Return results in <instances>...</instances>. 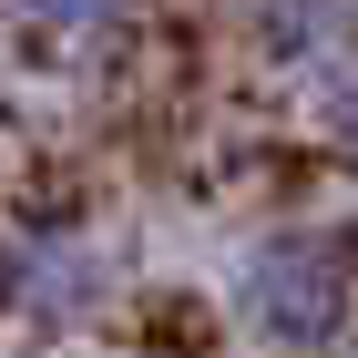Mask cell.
<instances>
[{
	"mask_svg": "<svg viewBox=\"0 0 358 358\" xmlns=\"http://www.w3.org/2000/svg\"><path fill=\"white\" fill-rule=\"evenodd\" d=\"M236 328L266 358H338L348 338V236L338 225H276L236 256Z\"/></svg>",
	"mask_w": 358,
	"mask_h": 358,
	"instance_id": "obj_1",
	"label": "cell"
},
{
	"mask_svg": "<svg viewBox=\"0 0 358 358\" xmlns=\"http://www.w3.org/2000/svg\"><path fill=\"white\" fill-rule=\"evenodd\" d=\"M246 31L266 72H287V83H317V92L348 83V0H246Z\"/></svg>",
	"mask_w": 358,
	"mask_h": 358,
	"instance_id": "obj_3",
	"label": "cell"
},
{
	"mask_svg": "<svg viewBox=\"0 0 358 358\" xmlns=\"http://www.w3.org/2000/svg\"><path fill=\"white\" fill-rule=\"evenodd\" d=\"M134 10V0H10V21L41 31V41H92V31H113Z\"/></svg>",
	"mask_w": 358,
	"mask_h": 358,
	"instance_id": "obj_4",
	"label": "cell"
},
{
	"mask_svg": "<svg viewBox=\"0 0 358 358\" xmlns=\"http://www.w3.org/2000/svg\"><path fill=\"white\" fill-rule=\"evenodd\" d=\"M0 307L41 338L92 328L113 307V236L83 215H21L0 236Z\"/></svg>",
	"mask_w": 358,
	"mask_h": 358,
	"instance_id": "obj_2",
	"label": "cell"
}]
</instances>
